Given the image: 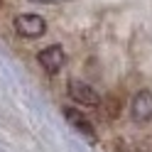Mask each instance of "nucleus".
I'll return each mask as SVG.
<instances>
[{
    "label": "nucleus",
    "instance_id": "f257e3e1",
    "mask_svg": "<svg viewBox=\"0 0 152 152\" xmlns=\"http://www.w3.org/2000/svg\"><path fill=\"white\" fill-rule=\"evenodd\" d=\"M66 91H69V98L76 101V103H81V106H91V108H96L103 103L101 98V93L91 86V83L86 81H81V79H71L69 81V86H66Z\"/></svg>",
    "mask_w": 152,
    "mask_h": 152
},
{
    "label": "nucleus",
    "instance_id": "f03ea898",
    "mask_svg": "<svg viewBox=\"0 0 152 152\" xmlns=\"http://www.w3.org/2000/svg\"><path fill=\"white\" fill-rule=\"evenodd\" d=\"M15 30L20 37H27V39H37L47 32V22L44 17L34 15V12H25V15H17L15 17Z\"/></svg>",
    "mask_w": 152,
    "mask_h": 152
},
{
    "label": "nucleus",
    "instance_id": "7ed1b4c3",
    "mask_svg": "<svg viewBox=\"0 0 152 152\" xmlns=\"http://www.w3.org/2000/svg\"><path fill=\"white\" fill-rule=\"evenodd\" d=\"M37 61H39V66L47 71V74H59L64 69V64H66V52L61 49L59 44H52V47H47V49H42L39 54H37Z\"/></svg>",
    "mask_w": 152,
    "mask_h": 152
},
{
    "label": "nucleus",
    "instance_id": "20e7f679",
    "mask_svg": "<svg viewBox=\"0 0 152 152\" xmlns=\"http://www.w3.org/2000/svg\"><path fill=\"white\" fill-rule=\"evenodd\" d=\"M130 115L135 123H147L152 120V91H137L130 101Z\"/></svg>",
    "mask_w": 152,
    "mask_h": 152
},
{
    "label": "nucleus",
    "instance_id": "39448f33",
    "mask_svg": "<svg viewBox=\"0 0 152 152\" xmlns=\"http://www.w3.org/2000/svg\"><path fill=\"white\" fill-rule=\"evenodd\" d=\"M64 118L69 120V125H71L74 130H79L81 135H86V137H88L91 142L96 140V130L91 128V123H88V118L83 115L81 110H76V108H71V106H66V108H64Z\"/></svg>",
    "mask_w": 152,
    "mask_h": 152
},
{
    "label": "nucleus",
    "instance_id": "423d86ee",
    "mask_svg": "<svg viewBox=\"0 0 152 152\" xmlns=\"http://www.w3.org/2000/svg\"><path fill=\"white\" fill-rule=\"evenodd\" d=\"M30 3H37V5H56V3H66V0H30Z\"/></svg>",
    "mask_w": 152,
    "mask_h": 152
},
{
    "label": "nucleus",
    "instance_id": "0eeeda50",
    "mask_svg": "<svg viewBox=\"0 0 152 152\" xmlns=\"http://www.w3.org/2000/svg\"><path fill=\"white\" fill-rule=\"evenodd\" d=\"M0 3H3V0H0Z\"/></svg>",
    "mask_w": 152,
    "mask_h": 152
}]
</instances>
